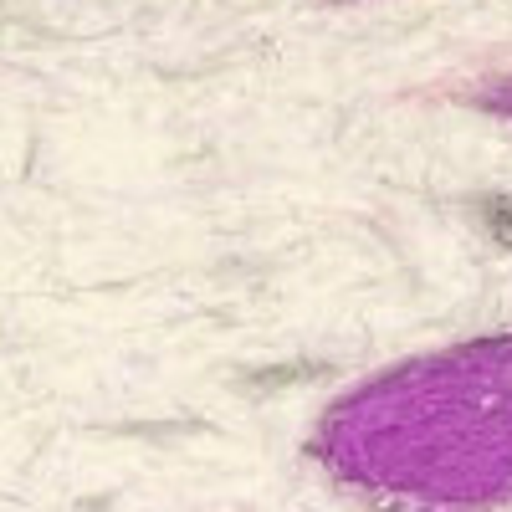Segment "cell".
Instances as JSON below:
<instances>
[{"mask_svg": "<svg viewBox=\"0 0 512 512\" xmlns=\"http://www.w3.org/2000/svg\"><path fill=\"white\" fill-rule=\"evenodd\" d=\"M477 216H482V231L502 246H512V195H487L477 205Z\"/></svg>", "mask_w": 512, "mask_h": 512, "instance_id": "6da1fadb", "label": "cell"}]
</instances>
